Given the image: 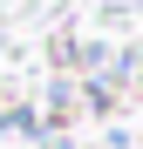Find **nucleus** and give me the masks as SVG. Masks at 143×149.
I'll return each instance as SVG.
<instances>
[{"instance_id": "1", "label": "nucleus", "mask_w": 143, "mask_h": 149, "mask_svg": "<svg viewBox=\"0 0 143 149\" xmlns=\"http://www.w3.org/2000/svg\"><path fill=\"white\" fill-rule=\"evenodd\" d=\"M0 122H7L14 136H41V129H55V122H41V115H34L27 102H7V109H0Z\"/></svg>"}, {"instance_id": "2", "label": "nucleus", "mask_w": 143, "mask_h": 149, "mask_svg": "<svg viewBox=\"0 0 143 149\" xmlns=\"http://www.w3.org/2000/svg\"><path fill=\"white\" fill-rule=\"evenodd\" d=\"M0 102H7V81H0Z\"/></svg>"}]
</instances>
